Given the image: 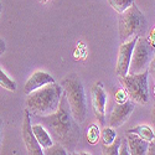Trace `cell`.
Listing matches in <instances>:
<instances>
[{
  "label": "cell",
  "mask_w": 155,
  "mask_h": 155,
  "mask_svg": "<svg viewBox=\"0 0 155 155\" xmlns=\"http://www.w3.org/2000/svg\"><path fill=\"white\" fill-rule=\"evenodd\" d=\"M37 118L47 129L54 143L61 144L70 153L74 151V148L81 138V128L80 123L73 118L71 113L64 92H62L58 108L55 113Z\"/></svg>",
  "instance_id": "obj_1"
},
{
  "label": "cell",
  "mask_w": 155,
  "mask_h": 155,
  "mask_svg": "<svg viewBox=\"0 0 155 155\" xmlns=\"http://www.w3.org/2000/svg\"><path fill=\"white\" fill-rule=\"evenodd\" d=\"M63 89L61 84L52 82L26 94V108L36 117L52 114L57 110Z\"/></svg>",
  "instance_id": "obj_2"
},
{
  "label": "cell",
  "mask_w": 155,
  "mask_h": 155,
  "mask_svg": "<svg viewBox=\"0 0 155 155\" xmlns=\"http://www.w3.org/2000/svg\"><path fill=\"white\" fill-rule=\"evenodd\" d=\"M60 84L66 94L73 118L80 124L83 123L87 117V97L82 81L77 74L71 73L64 77Z\"/></svg>",
  "instance_id": "obj_3"
},
{
  "label": "cell",
  "mask_w": 155,
  "mask_h": 155,
  "mask_svg": "<svg viewBox=\"0 0 155 155\" xmlns=\"http://www.w3.org/2000/svg\"><path fill=\"white\" fill-rule=\"evenodd\" d=\"M148 26L147 19L140 9L134 3L130 8H128L118 19V30H119V40L125 42L134 37L143 36Z\"/></svg>",
  "instance_id": "obj_4"
},
{
  "label": "cell",
  "mask_w": 155,
  "mask_h": 155,
  "mask_svg": "<svg viewBox=\"0 0 155 155\" xmlns=\"http://www.w3.org/2000/svg\"><path fill=\"white\" fill-rule=\"evenodd\" d=\"M149 72L148 70L140 73L125 74L120 77V82L128 93V97L134 103L145 106L149 102V83H148Z\"/></svg>",
  "instance_id": "obj_5"
},
{
  "label": "cell",
  "mask_w": 155,
  "mask_h": 155,
  "mask_svg": "<svg viewBox=\"0 0 155 155\" xmlns=\"http://www.w3.org/2000/svg\"><path fill=\"white\" fill-rule=\"evenodd\" d=\"M154 48L150 46L149 41L147 37L139 36L138 40L134 45L133 48V54H132V60L130 64H129V74H134V73H140L148 70L149 62L151 60Z\"/></svg>",
  "instance_id": "obj_6"
},
{
  "label": "cell",
  "mask_w": 155,
  "mask_h": 155,
  "mask_svg": "<svg viewBox=\"0 0 155 155\" xmlns=\"http://www.w3.org/2000/svg\"><path fill=\"white\" fill-rule=\"evenodd\" d=\"M106 107H107V93L102 82H96L92 86V108L94 117L99 125L106 124Z\"/></svg>",
  "instance_id": "obj_7"
},
{
  "label": "cell",
  "mask_w": 155,
  "mask_h": 155,
  "mask_svg": "<svg viewBox=\"0 0 155 155\" xmlns=\"http://www.w3.org/2000/svg\"><path fill=\"white\" fill-rule=\"evenodd\" d=\"M21 135H22V140H24L25 147H26L29 154H31V155H42L44 154V150H42L41 145L37 143V140L34 135L32 124H31V119H30V112H29L28 108L24 110Z\"/></svg>",
  "instance_id": "obj_8"
},
{
  "label": "cell",
  "mask_w": 155,
  "mask_h": 155,
  "mask_svg": "<svg viewBox=\"0 0 155 155\" xmlns=\"http://www.w3.org/2000/svg\"><path fill=\"white\" fill-rule=\"evenodd\" d=\"M134 102L130 101H125L123 103H117L114 106L110 115H109V119H108V127L112 128H119L122 127L129 118H130L132 113L134 112Z\"/></svg>",
  "instance_id": "obj_9"
},
{
  "label": "cell",
  "mask_w": 155,
  "mask_h": 155,
  "mask_svg": "<svg viewBox=\"0 0 155 155\" xmlns=\"http://www.w3.org/2000/svg\"><path fill=\"white\" fill-rule=\"evenodd\" d=\"M137 40H138V37H134L129 41L120 42V45H119L117 67H115V73H117L119 77H123V76L128 74L129 64H130L132 54H133V48H134V45H135Z\"/></svg>",
  "instance_id": "obj_10"
},
{
  "label": "cell",
  "mask_w": 155,
  "mask_h": 155,
  "mask_svg": "<svg viewBox=\"0 0 155 155\" xmlns=\"http://www.w3.org/2000/svg\"><path fill=\"white\" fill-rule=\"evenodd\" d=\"M52 82H55V78L50 73H47L45 71H36L30 76V78L25 83L24 93L29 94V93L36 91V89L41 88L48 83H52Z\"/></svg>",
  "instance_id": "obj_11"
},
{
  "label": "cell",
  "mask_w": 155,
  "mask_h": 155,
  "mask_svg": "<svg viewBox=\"0 0 155 155\" xmlns=\"http://www.w3.org/2000/svg\"><path fill=\"white\" fill-rule=\"evenodd\" d=\"M125 139L128 141L129 147V153L132 155H145L149 148V141L144 140L143 138H140L139 135L127 132L125 133Z\"/></svg>",
  "instance_id": "obj_12"
},
{
  "label": "cell",
  "mask_w": 155,
  "mask_h": 155,
  "mask_svg": "<svg viewBox=\"0 0 155 155\" xmlns=\"http://www.w3.org/2000/svg\"><path fill=\"white\" fill-rule=\"evenodd\" d=\"M32 132H34V135L37 140V143L41 145V148L46 149V148H48V147H51L54 144L52 138H51L50 133L47 132V129L42 124H34L32 125Z\"/></svg>",
  "instance_id": "obj_13"
},
{
  "label": "cell",
  "mask_w": 155,
  "mask_h": 155,
  "mask_svg": "<svg viewBox=\"0 0 155 155\" xmlns=\"http://www.w3.org/2000/svg\"><path fill=\"white\" fill-rule=\"evenodd\" d=\"M127 132L134 133V134L139 135L140 138H143L144 140L149 141V143H150V141H154V138H155V134H154V132H153L151 127L145 125V124H143V125H138V127H134V128H132V129H128Z\"/></svg>",
  "instance_id": "obj_14"
},
{
  "label": "cell",
  "mask_w": 155,
  "mask_h": 155,
  "mask_svg": "<svg viewBox=\"0 0 155 155\" xmlns=\"http://www.w3.org/2000/svg\"><path fill=\"white\" fill-rule=\"evenodd\" d=\"M108 3L115 12L122 14L123 11H125L134 4V0H108Z\"/></svg>",
  "instance_id": "obj_15"
},
{
  "label": "cell",
  "mask_w": 155,
  "mask_h": 155,
  "mask_svg": "<svg viewBox=\"0 0 155 155\" xmlns=\"http://www.w3.org/2000/svg\"><path fill=\"white\" fill-rule=\"evenodd\" d=\"M0 87L5 88L6 91H10V92H15L16 91V83H15V81L11 80L2 68H0Z\"/></svg>",
  "instance_id": "obj_16"
},
{
  "label": "cell",
  "mask_w": 155,
  "mask_h": 155,
  "mask_svg": "<svg viewBox=\"0 0 155 155\" xmlns=\"http://www.w3.org/2000/svg\"><path fill=\"white\" fill-rule=\"evenodd\" d=\"M99 138H101L99 127L97 124H91L87 129V141H88V144L96 145L98 143Z\"/></svg>",
  "instance_id": "obj_17"
},
{
  "label": "cell",
  "mask_w": 155,
  "mask_h": 155,
  "mask_svg": "<svg viewBox=\"0 0 155 155\" xmlns=\"http://www.w3.org/2000/svg\"><path fill=\"white\" fill-rule=\"evenodd\" d=\"M117 138V133H115V129L112 127H107L104 128L103 130L101 132V140H102V144H106L109 145L112 144L113 141Z\"/></svg>",
  "instance_id": "obj_18"
},
{
  "label": "cell",
  "mask_w": 155,
  "mask_h": 155,
  "mask_svg": "<svg viewBox=\"0 0 155 155\" xmlns=\"http://www.w3.org/2000/svg\"><path fill=\"white\" fill-rule=\"evenodd\" d=\"M120 141H122V138L117 137L112 144H109V145L102 144V154H104V155H119Z\"/></svg>",
  "instance_id": "obj_19"
},
{
  "label": "cell",
  "mask_w": 155,
  "mask_h": 155,
  "mask_svg": "<svg viewBox=\"0 0 155 155\" xmlns=\"http://www.w3.org/2000/svg\"><path fill=\"white\" fill-rule=\"evenodd\" d=\"M44 154H46V155H66V154H68V153H67V150L64 149L61 144L54 143L51 147H48V148L45 149Z\"/></svg>",
  "instance_id": "obj_20"
},
{
  "label": "cell",
  "mask_w": 155,
  "mask_h": 155,
  "mask_svg": "<svg viewBox=\"0 0 155 155\" xmlns=\"http://www.w3.org/2000/svg\"><path fill=\"white\" fill-rule=\"evenodd\" d=\"M114 97H115V102H117V103H123V102H125V101L129 99L128 93H127V91H125L124 88L117 89L115 93H114Z\"/></svg>",
  "instance_id": "obj_21"
},
{
  "label": "cell",
  "mask_w": 155,
  "mask_h": 155,
  "mask_svg": "<svg viewBox=\"0 0 155 155\" xmlns=\"http://www.w3.org/2000/svg\"><path fill=\"white\" fill-rule=\"evenodd\" d=\"M129 147H128V141L127 139H122L120 145H119V155H129Z\"/></svg>",
  "instance_id": "obj_22"
},
{
  "label": "cell",
  "mask_w": 155,
  "mask_h": 155,
  "mask_svg": "<svg viewBox=\"0 0 155 155\" xmlns=\"http://www.w3.org/2000/svg\"><path fill=\"white\" fill-rule=\"evenodd\" d=\"M148 72H149V74L153 77V78L155 80V55L151 57V60H150V62H149Z\"/></svg>",
  "instance_id": "obj_23"
},
{
  "label": "cell",
  "mask_w": 155,
  "mask_h": 155,
  "mask_svg": "<svg viewBox=\"0 0 155 155\" xmlns=\"http://www.w3.org/2000/svg\"><path fill=\"white\" fill-rule=\"evenodd\" d=\"M148 41H149L150 46L155 50V26H154V29L151 30V32H150V35H149V37H148Z\"/></svg>",
  "instance_id": "obj_24"
},
{
  "label": "cell",
  "mask_w": 155,
  "mask_h": 155,
  "mask_svg": "<svg viewBox=\"0 0 155 155\" xmlns=\"http://www.w3.org/2000/svg\"><path fill=\"white\" fill-rule=\"evenodd\" d=\"M147 154H149V155H154L155 154V144L153 143V141H150V143H149V148H148Z\"/></svg>",
  "instance_id": "obj_25"
},
{
  "label": "cell",
  "mask_w": 155,
  "mask_h": 155,
  "mask_svg": "<svg viewBox=\"0 0 155 155\" xmlns=\"http://www.w3.org/2000/svg\"><path fill=\"white\" fill-rule=\"evenodd\" d=\"M5 50H6V44L3 38H0V56L5 52Z\"/></svg>",
  "instance_id": "obj_26"
},
{
  "label": "cell",
  "mask_w": 155,
  "mask_h": 155,
  "mask_svg": "<svg viewBox=\"0 0 155 155\" xmlns=\"http://www.w3.org/2000/svg\"><path fill=\"white\" fill-rule=\"evenodd\" d=\"M150 120H151V124L155 127V103L151 108V112H150Z\"/></svg>",
  "instance_id": "obj_27"
},
{
  "label": "cell",
  "mask_w": 155,
  "mask_h": 155,
  "mask_svg": "<svg viewBox=\"0 0 155 155\" xmlns=\"http://www.w3.org/2000/svg\"><path fill=\"white\" fill-rule=\"evenodd\" d=\"M2 128H3V120L0 118V138H2Z\"/></svg>",
  "instance_id": "obj_28"
},
{
  "label": "cell",
  "mask_w": 155,
  "mask_h": 155,
  "mask_svg": "<svg viewBox=\"0 0 155 155\" xmlns=\"http://www.w3.org/2000/svg\"><path fill=\"white\" fill-rule=\"evenodd\" d=\"M2 11H3V4H2V0H0V15H2Z\"/></svg>",
  "instance_id": "obj_29"
},
{
  "label": "cell",
  "mask_w": 155,
  "mask_h": 155,
  "mask_svg": "<svg viewBox=\"0 0 155 155\" xmlns=\"http://www.w3.org/2000/svg\"><path fill=\"white\" fill-rule=\"evenodd\" d=\"M154 96H155V86H154Z\"/></svg>",
  "instance_id": "obj_30"
},
{
  "label": "cell",
  "mask_w": 155,
  "mask_h": 155,
  "mask_svg": "<svg viewBox=\"0 0 155 155\" xmlns=\"http://www.w3.org/2000/svg\"><path fill=\"white\" fill-rule=\"evenodd\" d=\"M41 2H44V3H46V2H47V0H41Z\"/></svg>",
  "instance_id": "obj_31"
}]
</instances>
